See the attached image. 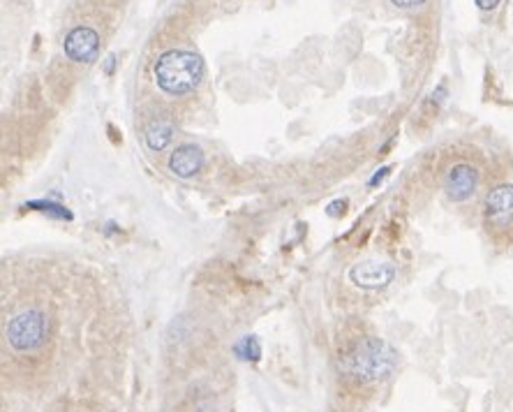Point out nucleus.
<instances>
[{"mask_svg": "<svg viewBox=\"0 0 513 412\" xmlns=\"http://www.w3.org/2000/svg\"><path fill=\"white\" fill-rule=\"evenodd\" d=\"M155 82L169 95H185L195 91L204 77V61L192 51L171 49L153 65Z\"/></svg>", "mask_w": 513, "mask_h": 412, "instance_id": "1", "label": "nucleus"}, {"mask_svg": "<svg viewBox=\"0 0 513 412\" xmlns=\"http://www.w3.org/2000/svg\"><path fill=\"white\" fill-rule=\"evenodd\" d=\"M396 362L398 357L389 343L379 338H368L349 357V371L359 375L361 380H384L396 369Z\"/></svg>", "mask_w": 513, "mask_h": 412, "instance_id": "2", "label": "nucleus"}, {"mask_svg": "<svg viewBox=\"0 0 513 412\" xmlns=\"http://www.w3.org/2000/svg\"><path fill=\"white\" fill-rule=\"evenodd\" d=\"M47 334V320L40 311H24L14 315L12 322L7 325V341L14 350L31 352L40 348Z\"/></svg>", "mask_w": 513, "mask_h": 412, "instance_id": "3", "label": "nucleus"}, {"mask_svg": "<svg viewBox=\"0 0 513 412\" xmlns=\"http://www.w3.org/2000/svg\"><path fill=\"white\" fill-rule=\"evenodd\" d=\"M396 278V267L391 262L382 260H366L354 264L349 271V281L361 290H382Z\"/></svg>", "mask_w": 513, "mask_h": 412, "instance_id": "4", "label": "nucleus"}, {"mask_svg": "<svg viewBox=\"0 0 513 412\" xmlns=\"http://www.w3.org/2000/svg\"><path fill=\"white\" fill-rule=\"evenodd\" d=\"M65 56L74 63H93L100 51V35L88 26H79L65 38Z\"/></svg>", "mask_w": 513, "mask_h": 412, "instance_id": "5", "label": "nucleus"}, {"mask_svg": "<svg viewBox=\"0 0 513 412\" xmlns=\"http://www.w3.org/2000/svg\"><path fill=\"white\" fill-rule=\"evenodd\" d=\"M479 183V172L472 165H453L444 179L446 197L451 202H467L474 195Z\"/></svg>", "mask_w": 513, "mask_h": 412, "instance_id": "6", "label": "nucleus"}, {"mask_svg": "<svg viewBox=\"0 0 513 412\" xmlns=\"http://www.w3.org/2000/svg\"><path fill=\"white\" fill-rule=\"evenodd\" d=\"M486 216L493 225L504 227L513 220V186L502 183L486 197Z\"/></svg>", "mask_w": 513, "mask_h": 412, "instance_id": "7", "label": "nucleus"}, {"mask_svg": "<svg viewBox=\"0 0 513 412\" xmlns=\"http://www.w3.org/2000/svg\"><path fill=\"white\" fill-rule=\"evenodd\" d=\"M202 167H204V153L195 144L178 146L169 158L171 174H176L178 179H192L195 174L202 172Z\"/></svg>", "mask_w": 513, "mask_h": 412, "instance_id": "8", "label": "nucleus"}, {"mask_svg": "<svg viewBox=\"0 0 513 412\" xmlns=\"http://www.w3.org/2000/svg\"><path fill=\"white\" fill-rule=\"evenodd\" d=\"M171 139H174V128H171V125L165 123V121L153 123L151 128H148V132H146V144H148V149H151V151H162L171 142Z\"/></svg>", "mask_w": 513, "mask_h": 412, "instance_id": "9", "label": "nucleus"}, {"mask_svg": "<svg viewBox=\"0 0 513 412\" xmlns=\"http://www.w3.org/2000/svg\"><path fill=\"white\" fill-rule=\"evenodd\" d=\"M236 355L241 359H252V362H257L259 355H262V348H259L257 338L255 336H245L243 341L236 345Z\"/></svg>", "mask_w": 513, "mask_h": 412, "instance_id": "10", "label": "nucleus"}, {"mask_svg": "<svg viewBox=\"0 0 513 412\" xmlns=\"http://www.w3.org/2000/svg\"><path fill=\"white\" fill-rule=\"evenodd\" d=\"M31 206H40L42 211H49V213H54V216H58V218H72V216H70V211H65L63 206H58V204H51V202H31Z\"/></svg>", "mask_w": 513, "mask_h": 412, "instance_id": "11", "label": "nucleus"}, {"mask_svg": "<svg viewBox=\"0 0 513 412\" xmlns=\"http://www.w3.org/2000/svg\"><path fill=\"white\" fill-rule=\"evenodd\" d=\"M345 206H347V202H345V200L333 202V204L329 206V216H331V218H338L340 213H345Z\"/></svg>", "mask_w": 513, "mask_h": 412, "instance_id": "12", "label": "nucleus"}, {"mask_svg": "<svg viewBox=\"0 0 513 412\" xmlns=\"http://www.w3.org/2000/svg\"><path fill=\"white\" fill-rule=\"evenodd\" d=\"M500 3H502V0H477V5L481 7V10H486V12L488 10H495V7L500 5Z\"/></svg>", "mask_w": 513, "mask_h": 412, "instance_id": "13", "label": "nucleus"}, {"mask_svg": "<svg viewBox=\"0 0 513 412\" xmlns=\"http://www.w3.org/2000/svg\"><path fill=\"white\" fill-rule=\"evenodd\" d=\"M389 172H391V169H389V167H382V169H379V172H377V174L373 176V179H370V186H377V183H379V181H382V179H384V176H386V174H389Z\"/></svg>", "mask_w": 513, "mask_h": 412, "instance_id": "14", "label": "nucleus"}, {"mask_svg": "<svg viewBox=\"0 0 513 412\" xmlns=\"http://www.w3.org/2000/svg\"><path fill=\"white\" fill-rule=\"evenodd\" d=\"M421 3H426V0H393V5H398V7H416Z\"/></svg>", "mask_w": 513, "mask_h": 412, "instance_id": "15", "label": "nucleus"}, {"mask_svg": "<svg viewBox=\"0 0 513 412\" xmlns=\"http://www.w3.org/2000/svg\"><path fill=\"white\" fill-rule=\"evenodd\" d=\"M111 68H114V56H109V63H107V72H111Z\"/></svg>", "mask_w": 513, "mask_h": 412, "instance_id": "16", "label": "nucleus"}]
</instances>
